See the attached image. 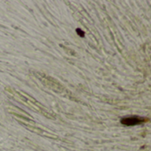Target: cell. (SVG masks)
I'll list each match as a JSON object with an SVG mask.
<instances>
[{"instance_id":"obj_2","label":"cell","mask_w":151,"mask_h":151,"mask_svg":"<svg viewBox=\"0 0 151 151\" xmlns=\"http://www.w3.org/2000/svg\"><path fill=\"white\" fill-rule=\"evenodd\" d=\"M77 31H78V35H79V34H80V35H81V36H82V37H83V36H84V34H83V32H82V31H81V30H79V29H78V30H77Z\"/></svg>"},{"instance_id":"obj_1","label":"cell","mask_w":151,"mask_h":151,"mask_svg":"<svg viewBox=\"0 0 151 151\" xmlns=\"http://www.w3.org/2000/svg\"><path fill=\"white\" fill-rule=\"evenodd\" d=\"M147 119L145 117L138 116H127L124 117L121 120V123L124 125L127 126H132V125H137L139 124H142L146 122Z\"/></svg>"}]
</instances>
